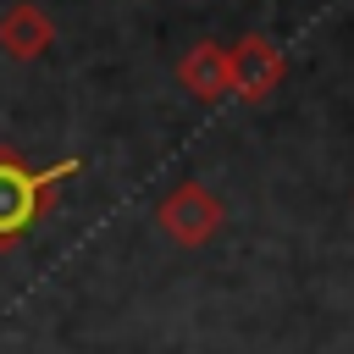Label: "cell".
Wrapping results in <instances>:
<instances>
[{"label":"cell","instance_id":"cell-1","mask_svg":"<svg viewBox=\"0 0 354 354\" xmlns=\"http://www.w3.org/2000/svg\"><path fill=\"white\" fill-rule=\"evenodd\" d=\"M83 171L77 155L66 160H50V166H33L22 160L11 144H0V249H17L61 199V188Z\"/></svg>","mask_w":354,"mask_h":354},{"label":"cell","instance_id":"cell-2","mask_svg":"<svg viewBox=\"0 0 354 354\" xmlns=\"http://www.w3.org/2000/svg\"><path fill=\"white\" fill-rule=\"evenodd\" d=\"M155 227H160L177 249H205V243L227 227V205H221L205 183H177V188H166V199L155 205Z\"/></svg>","mask_w":354,"mask_h":354},{"label":"cell","instance_id":"cell-3","mask_svg":"<svg viewBox=\"0 0 354 354\" xmlns=\"http://www.w3.org/2000/svg\"><path fill=\"white\" fill-rule=\"evenodd\" d=\"M227 72H232V100L260 105L266 94H277L288 61H282V50L266 33H243L238 44H227Z\"/></svg>","mask_w":354,"mask_h":354},{"label":"cell","instance_id":"cell-4","mask_svg":"<svg viewBox=\"0 0 354 354\" xmlns=\"http://www.w3.org/2000/svg\"><path fill=\"white\" fill-rule=\"evenodd\" d=\"M177 83H183V94H194L199 105H216V100H227V94H232L227 44H216V39H199V44H188V50H183V61H177Z\"/></svg>","mask_w":354,"mask_h":354},{"label":"cell","instance_id":"cell-5","mask_svg":"<svg viewBox=\"0 0 354 354\" xmlns=\"http://www.w3.org/2000/svg\"><path fill=\"white\" fill-rule=\"evenodd\" d=\"M50 44H55V22H50L44 6L17 0V6L0 11V50H6L11 61H39Z\"/></svg>","mask_w":354,"mask_h":354}]
</instances>
